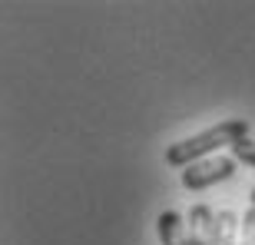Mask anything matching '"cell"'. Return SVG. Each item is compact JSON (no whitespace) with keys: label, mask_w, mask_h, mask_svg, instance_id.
Wrapping results in <instances>:
<instances>
[{"label":"cell","mask_w":255,"mask_h":245,"mask_svg":"<svg viewBox=\"0 0 255 245\" xmlns=\"http://www.w3.org/2000/svg\"><path fill=\"white\" fill-rule=\"evenodd\" d=\"M212 245H242L239 242V216L236 212L222 209L216 216V239H212Z\"/></svg>","instance_id":"obj_5"},{"label":"cell","mask_w":255,"mask_h":245,"mask_svg":"<svg viewBox=\"0 0 255 245\" xmlns=\"http://www.w3.org/2000/svg\"><path fill=\"white\" fill-rule=\"evenodd\" d=\"M232 159L255 169V139H249V136H246V139H239L236 146H232Z\"/></svg>","instance_id":"obj_6"},{"label":"cell","mask_w":255,"mask_h":245,"mask_svg":"<svg viewBox=\"0 0 255 245\" xmlns=\"http://www.w3.org/2000/svg\"><path fill=\"white\" fill-rule=\"evenodd\" d=\"M242 242L246 245H255V206L242 216Z\"/></svg>","instance_id":"obj_7"},{"label":"cell","mask_w":255,"mask_h":245,"mask_svg":"<svg viewBox=\"0 0 255 245\" xmlns=\"http://www.w3.org/2000/svg\"><path fill=\"white\" fill-rule=\"evenodd\" d=\"M156 229H159L162 245H189V232H186V222L179 212H162L156 219Z\"/></svg>","instance_id":"obj_4"},{"label":"cell","mask_w":255,"mask_h":245,"mask_svg":"<svg viewBox=\"0 0 255 245\" xmlns=\"http://www.w3.org/2000/svg\"><path fill=\"white\" fill-rule=\"evenodd\" d=\"M249 199H252V206H255V189H252V192H249Z\"/></svg>","instance_id":"obj_8"},{"label":"cell","mask_w":255,"mask_h":245,"mask_svg":"<svg viewBox=\"0 0 255 245\" xmlns=\"http://www.w3.org/2000/svg\"><path fill=\"white\" fill-rule=\"evenodd\" d=\"M216 216L219 212H212L209 206L189 209V226H186L189 245H212V239H216Z\"/></svg>","instance_id":"obj_3"},{"label":"cell","mask_w":255,"mask_h":245,"mask_svg":"<svg viewBox=\"0 0 255 245\" xmlns=\"http://www.w3.org/2000/svg\"><path fill=\"white\" fill-rule=\"evenodd\" d=\"M249 136V122L246 120H226L219 122V126H212V129H202L196 132V136H189V139H179L172 142L169 149H166V162H169L172 169H186V166H192V162L199 159H209V156H216L222 146H236L239 139H246Z\"/></svg>","instance_id":"obj_1"},{"label":"cell","mask_w":255,"mask_h":245,"mask_svg":"<svg viewBox=\"0 0 255 245\" xmlns=\"http://www.w3.org/2000/svg\"><path fill=\"white\" fill-rule=\"evenodd\" d=\"M236 176V159L232 156H209V159H199L192 166L182 169V189L189 192H199V189H209L216 182H226Z\"/></svg>","instance_id":"obj_2"},{"label":"cell","mask_w":255,"mask_h":245,"mask_svg":"<svg viewBox=\"0 0 255 245\" xmlns=\"http://www.w3.org/2000/svg\"><path fill=\"white\" fill-rule=\"evenodd\" d=\"M242 245H246V242H242Z\"/></svg>","instance_id":"obj_9"}]
</instances>
